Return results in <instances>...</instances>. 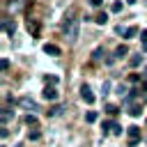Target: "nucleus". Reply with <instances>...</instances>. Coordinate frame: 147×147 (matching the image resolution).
<instances>
[{"instance_id": "obj_15", "label": "nucleus", "mask_w": 147, "mask_h": 147, "mask_svg": "<svg viewBox=\"0 0 147 147\" xmlns=\"http://www.w3.org/2000/svg\"><path fill=\"white\" fill-rule=\"evenodd\" d=\"M48 83H51V85H55V83H57V78H55V76H46V85H48Z\"/></svg>"}, {"instance_id": "obj_13", "label": "nucleus", "mask_w": 147, "mask_h": 147, "mask_svg": "<svg viewBox=\"0 0 147 147\" xmlns=\"http://www.w3.org/2000/svg\"><path fill=\"white\" fill-rule=\"evenodd\" d=\"M85 119H87V122H96V113H94V110H90V113L85 115Z\"/></svg>"}, {"instance_id": "obj_16", "label": "nucleus", "mask_w": 147, "mask_h": 147, "mask_svg": "<svg viewBox=\"0 0 147 147\" xmlns=\"http://www.w3.org/2000/svg\"><path fill=\"white\" fill-rule=\"evenodd\" d=\"M110 9H113V11H119V9H122V2H113V7H110Z\"/></svg>"}, {"instance_id": "obj_2", "label": "nucleus", "mask_w": 147, "mask_h": 147, "mask_svg": "<svg viewBox=\"0 0 147 147\" xmlns=\"http://www.w3.org/2000/svg\"><path fill=\"white\" fill-rule=\"evenodd\" d=\"M126 131H129V147H136L138 140H140V129L138 126H129Z\"/></svg>"}, {"instance_id": "obj_14", "label": "nucleus", "mask_w": 147, "mask_h": 147, "mask_svg": "<svg viewBox=\"0 0 147 147\" xmlns=\"http://www.w3.org/2000/svg\"><path fill=\"white\" fill-rule=\"evenodd\" d=\"M117 110H119V108H117V106H113V103H110V106H108V108H106V113H108V115H115V113H117Z\"/></svg>"}, {"instance_id": "obj_11", "label": "nucleus", "mask_w": 147, "mask_h": 147, "mask_svg": "<svg viewBox=\"0 0 147 147\" xmlns=\"http://www.w3.org/2000/svg\"><path fill=\"white\" fill-rule=\"evenodd\" d=\"M140 62H142V57H140V55H133V57L129 60V64H131V67H138Z\"/></svg>"}, {"instance_id": "obj_8", "label": "nucleus", "mask_w": 147, "mask_h": 147, "mask_svg": "<svg viewBox=\"0 0 147 147\" xmlns=\"http://www.w3.org/2000/svg\"><path fill=\"white\" fill-rule=\"evenodd\" d=\"M126 53H129V48H126V46H117V51H115V55H117V57H124Z\"/></svg>"}, {"instance_id": "obj_17", "label": "nucleus", "mask_w": 147, "mask_h": 147, "mask_svg": "<svg viewBox=\"0 0 147 147\" xmlns=\"http://www.w3.org/2000/svg\"><path fill=\"white\" fill-rule=\"evenodd\" d=\"M7 119H9V110L5 108V110H2V122H7Z\"/></svg>"}, {"instance_id": "obj_21", "label": "nucleus", "mask_w": 147, "mask_h": 147, "mask_svg": "<svg viewBox=\"0 0 147 147\" xmlns=\"http://www.w3.org/2000/svg\"><path fill=\"white\" fill-rule=\"evenodd\" d=\"M145 76H147V71H145Z\"/></svg>"}, {"instance_id": "obj_18", "label": "nucleus", "mask_w": 147, "mask_h": 147, "mask_svg": "<svg viewBox=\"0 0 147 147\" xmlns=\"http://www.w3.org/2000/svg\"><path fill=\"white\" fill-rule=\"evenodd\" d=\"M101 2H103V0H90V5H94V7H99Z\"/></svg>"}, {"instance_id": "obj_5", "label": "nucleus", "mask_w": 147, "mask_h": 147, "mask_svg": "<svg viewBox=\"0 0 147 147\" xmlns=\"http://www.w3.org/2000/svg\"><path fill=\"white\" fill-rule=\"evenodd\" d=\"M44 53H48V55H60V46H55V44H44Z\"/></svg>"}, {"instance_id": "obj_1", "label": "nucleus", "mask_w": 147, "mask_h": 147, "mask_svg": "<svg viewBox=\"0 0 147 147\" xmlns=\"http://www.w3.org/2000/svg\"><path fill=\"white\" fill-rule=\"evenodd\" d=\"M64 32H67L71 39H76V37H78V18H69V21H64Z\"/></svg>"}, {"instance_id": "obj_6", "label": "nucleus", "mask_w": 147, "mask_h": 147, "mask_svg": "<svg viewBox=\"0 0 147 147\" xmlns=\"http://www.w3.org/2000/svg\"><path fill=\"white\" fill-rule=\"evenodd\" d=\"M136 34H138V28H133V25H131V28H126V30H124V37H126V39H133V37H136Z\"/></svg>"}, {"instance_id": "obj_10", "label": "nucleus", "mask_w": 147, "mask_h": 147, "mask_svg": "<svg viewBox=\"0 0 147 147\" xmlns=\"http://www.w3.org/2000/svg\"><path fill=\"white\" fill-rule=\"evenodd\" d=\"M14 30H16L14 21H11V23H5V32H7V34H14Z\"/></svg>"}, {"instance_id": "obj_4", "label": "nucleus", "mask_w": 147, "mask_h": 147, "mask_svg": "<svg viewBox=\"0 0 147 147\" xmlns=\"http://www.w3.org/2000/svg\"><path fill=\"white\" fill-rule=\"evenodd\" d=\"M41 94H44V99H48V101H55V99H57V90H55V87H48V85L44 87Z\"/></svg>"}, {"instance_id": "obj_3", "label": "nucleus", "mask_w": 147, "mask_h": 147, "mask_svg": "<svg viewBox=\"0 0 147 147\" xmlns=\"http://www.w3.org/2000/svg\"><path fill=\"white\" fill-rule=\"evenodd\" d=\"M80 96L85 99V103H94V94H92V90H90L87 85H83V87H80Z\"/></svg>"}, {"instance_id": "obj_9", "label": "nucleus", "mask_w": 147, "mask_h": 147, "mask_svg": "<svg viewBox=\"0 0 147 147\" xmlns=\"http://www.w3.org/2000/svg\"><path fill=\"white\" fill-rule=\"evenodd\" d=\"M21 103H23L25 108H32V110H37V103H34V101H30V99H21Z\"/></svg>"}, {"instance_id": "obj_19", "label": "nucleus", "mask_w": 147, "mask_h": 147, "mask_svg": "<svg viewBox=\"0 0 147 147\" xmlns=\"http://www.w3.org/2000/svg\"><path fill=\"white\" fill-rule=\"evenodd\" d=\"M142 41H147V30H142V37H140Z\"/></svg>"}, {"instance_id": "obj_7", "label": "nucleus", "mask_w": 147, "mask_h": 147, "mask_svg": "<svg viewBox=\"0 0 147 147\" xmlns=\"http://www.w3.org/2000/svg\"><path fill=\"white\" fill-rule=\"evenodd\" d=\"M99 25H106L108 23V16H106V11H101V14H96V18H94Z\"/></svg>"}, {"instance_id": "obj_12", "label": "nucleus", "mask_w": 147, "mask_h": 147, "mask_svg": "<svg viewBox=\"0 0 147 147\" xmlns=\"http://www.w3.org/2000/svg\"><path fill=\"white\" fill-rule=\"evenodd\" d=\"M25 124H28V126H37V117H34V115H28V117H25Z\"/></svg>"}, {"instance_id": "obj_20", "label": "nucleus", "mask_w": 147, "mask_h": 147, "mask_svg": "<svg viewBox=\"0 0 147 147\" xmlns=\"http://www.w3.org/2000/svg\"><path fill=\"white\" fill-rule=\"evenodd\" d=\"M126 2H131V5H133V2H136V0H126Z\"/></svg>"}]
</instances>
